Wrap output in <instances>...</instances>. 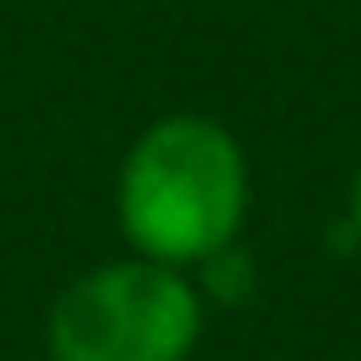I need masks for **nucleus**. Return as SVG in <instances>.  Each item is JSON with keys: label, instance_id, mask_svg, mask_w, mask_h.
Returning a JSON list of instances; mask_svg holds the SVG:
<instances>
[{"label": "nucleus", "instance_id": "obj_1", "mask_svg": "<svg viewBox=\"0 0 361 361\" xmlns=\"http://www.w3.org/2000/svg\"><path fill=\"white\" fill-rule=\"evenodd\" d=\"M113 214L141 259L192 271L231 254L248 220V158L237 135L209 113L152 118L118 164Z\"/></svg>", "mask_w": 361, "mask_h": 361}, {"label": "nucleus", "instance_id": "obj_3", "mask_svg": "<svg viewBox=\"0 0 361 361\" xmlns=\"http://www.w3.org/2000/svg\"><path fill=\"white\" fill-rule=\"evenodd\" d=\"M350 226H355V237H361V169H355V180H350Z\"/></svg>", "mask_w": 361, "mask_h": 361}, {"label": "nucleus", "instance_id": "obj_2", "mask_svg": "<svg viewBox=\"0 0 361 361\" xmlns=\"http://www.w3.org/2000/svg\"><path fill=\"white\" fill-rule=\"evenodd\" d=\"M203 338V293L186 271L124 254L73 276L45 316L51 361H186Z\"/></svg>", "mask_w": 361, "mask_h": 361}]
</instances>
